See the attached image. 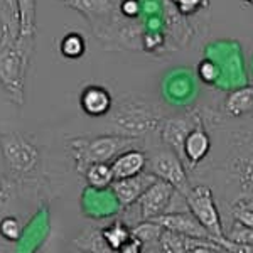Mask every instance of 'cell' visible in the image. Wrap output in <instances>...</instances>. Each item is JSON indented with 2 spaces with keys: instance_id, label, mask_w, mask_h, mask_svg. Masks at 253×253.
I'll return each mask as SVG.
<instances>
[{
  "instance_id": "obj_6",
  "label": "cell",
  "mask_w": 253,
  "mask_h": 253,
  "mask_svg": "<svg viewBox=\"0 0 253 253\" xmlns=\"http://www.w3.org/2000/svg\"><path fill=\"white\" fill-rule=\"evenodd\" d=\"M2 150L5 161L9 162L10 169L14 172L26 174L31 172L38 164L39 154L34 145L26 142L19 135H7L2 142Z\"/></svg>"
},
{
  "instance_id": "obj_28",
  "label": "cell",
  "mask_w": 253,
  "mask_h": 253,
  "mask_svg": "<svg viewBox=\"0 0 253 253\" xmlns=\"http://www.w3.org/2000/svg\"><path fill=\"white\" fill-rule=\"evenodd\" d=\"M243 2H247V3H252V5H253V0H243Z\"/></svg>"
},
{
  "instance_id": "obj_14",
  "label": "cell",
  "mask_w": 253,
  "mask_h": 253,
  "mask_svg": "<svg viewBox=\"0 0 253 253\" xmlns=\"http://www.w3.org/2000/svg\"><path fill=\"white\" fill-rule=\"evenodd\" d=\"M68 7L81 12L88 19L95 15H110L113 14L112 0H63Z\"/></svg>"
},
{
  "instance_id": "obj_1",
  "label": "cell",
  "mask_w": 253,
  "mask_h": 253,
  "mask_svg": "<svg viewBox=\"0 0 253 253\" xmlns=\"http://www.w3.org/2000/svg\"><path fill=\"white\" fill-rule=\"evenodd\" d=\"M137 142L133 137L125 135H105L91 138V140H73L71 149L75 154L78 169L83 170L88 166L96 164V162H110L113 161L118 154L124 150L132 149V145Z\"/></svg>"
},
{
  "instance_id": "obj_17",
  "label": "cell",
  "mask_w": 253,
  "mask_h": 253,
  "mask_svg": "<svg viewBox=\"0 0 253 253\" xmlns=\"http://www.w3.org/2000/svg\"><path fill=\"white\" fill-rule=\"evenodd\" d=\"M19 58V52L14 47H3V44L0 46V75H2V78L5 81H10L12 75H15L20 69Z\"/></svg>"
},
{
  "instance_id": "obj_13",
  "label": "cell",
  "mask_w": 253,
  "mask_h": 253,
  "mask_svg": "<svg viewBox=\"0 0 253 253\" xmlns=\"http://www.w3.org/2000/svg\"><path fill=\"white\" fill-rule=\"evenodd\" d=\"M224 110L231 117H242L253 110V88L245 86L230 93L224 101Z\"/></svg>"
},
{
  "instance_id": "obj_16",
  "label": "cell",
  "mask_w": 253,
  "mask_h": 253,
  "mask_svg": "<svg viewBox=\"0 0 253 253\" xmlns=\"http://www.w3.org/2000/svg\"><path fill=\"white\" fill-rule=\"evenodd\" d=\"M84 175H86L88 184L95 189H105L113 182V172L112 166L108 162H96L84 169Z\"/></svg>"
},
{
  "instance_id": "obj_2",
  "label": "cell",
  "mask_w": 253,
  "mask_h": 253,
  "mask_svg": "<svg viewBox=\"0 0 253 253\" xmlns=\"http://www.w3.org/2000/svg\"><path fill=\"white\" fill-rule=\"evenodd\" d=\"M110 124L118 132V135L138 138L157 128L161 124V117L144 103L126 101L112 113Z\"/></svg>"
},
{
  "instance_id": "obj_8",
  "label": "cell",
  "mask_w": 253,
  "mask_h": 253,
  "mask_svg": "<svg viewBox=\"0 0 253 253\" xmlns=\"http://www.w3.org/2000/svg\"><path fill=\"white\" fill-rule=\"evenodd\" d=\"M156 175L149 170H144V172L132 175V177H126V179H118V181H113L112 189L115 193L117 201L120 203V206L128 208L132 205H135L137 199L140 198L142 193L156 181Z\"/></svg>"
},
{
  "instance_id": "obj_3",
  "label": "cell",
  "mask_w": 253,
  "mask_h": 253,
  "mask_svg": "<svg viewBox=\"0 0 253 253\" xmlns=\"http://www.w3.org/2000/svg\"><path fill=\"white\" fill-rule=\"evenodd\" d=\"M184 201L187 210L191 211V214L198 219L203 228H206V231L213 236L214 242L218 238H223L224 231L221 216H219V211L216 208L211 187L205 184L189 187L187 193L184 194Z\"/></svg>"
},
{
  "instance_id": "obj_10",
  "label": "cell",
  "mask_w": 253,
  "mask_h": 253,
  "mask_svg": "<svg viewBox=\"0 0 253 253\" xmlns=\"http://www.w3.org/2000/svg\"><path fill=\"white\" fill-rule=\"evenodd\" d=\"M211 149V138L208 132L203 128L201 124H196L191 132L187 133L184 147H182V154H184V161L191 167H196L199 162L210 154Z\"/></svg>"
},
{
  "instance_id": "obj_7",
  "label": "cell",
  "mask_w": 253,
  "mask_h": 253,
  "mask_svg": "<svg viewBox=\"0 0 253 253\" xmlns=\"http://www.w3.org/2000/svg\"><path fill=\"white\" fill-rule=\"evenodd\" d=\"M150 221L161 224L164 230L172 231V233L189 236V238H199V240H213L214 238L206 231V228H203L199 224L198 219L191 214V211H167L164 214H159L156 218H152Z\"/></svg>"
},
{
  "instance_id": "obj_11",
  "label": "cell",
  "mask_w": 253,
  "mask_h": 253,
  "mask_svg": "<svg viewBox=\"0 0 253 253\" xmlns=\"http://www.w3.org/2000/svg\"><path fill=\"white\" fill-rule=\"evenodd\" d=\"M110 166H112L113 181L126 179V177H132V175L144 172L147 167V156L142 150L128 149V150H124L122 154H118Z\"/></svg>"
},
{
  "instance_id": "obj_26",
  "label": "cell",
  "mask_w": 253,
  "mask_h": 253,
  "mask_svg": "<svg viewBox=\"0 0 253 253\" xmlns=\"http://www.w3.org/2000/svg\"><path fill=\"white\" fill-rule=\"evenodd\" d=\"M120 10L126 17H135L140 12V2L138 0H124L120 5Z\"/></svg>"
},
{
  "instance_id": "obj_22",
  "label": "cell",
  "mask_w": 253,
  "mask_h": 253,
  "mask_svg": "<svg viewBox=\"0 0 253 253\" xmlns=\"http://www.w3.org/2000/svg\"><path fill=\"white\" fill-rule=\"evenodd\" d=\"M228 240L236 243H247V245H253V228H247L242 226L238 223H233L231 226V231L226 236Z\"/></svg>"
},
{
  "instance_id": "obj_4",
  "label": "cell",
  "mask_w": 253,
  "mask_h": 253,
  "mask_svg": "<svg viewBox=\"0 0 253 253\" xmlns=\"http://www.w3.org/2000/svg\"><path fill=\"white\" fill-rule=\"evenodd\" d=\"M147 167H149V172H152L157 179L169 182L182 196L191 187L184 164L172 150H162V152L154 154L150 159H147Z\"/></svg>"
},
{
  "instance_id": "obj_23",
  "label": "cell",
  "mask_w": 253,
  "mask_h": 253,
  "mask_svg": "<svg viewBox=\"0 0 253 253\" xmlns=\"http://www.w3.org/2000/svg\"><path fill=\"white\" fill-rule=\"evenodd\" d=\"M210 0H172V3L179 9L182 15H191L196 14L198 10L208 7Z\"/></svg>"
},
{
  "instance_id": "obj_27",
  "label": "cell",
  "mask_w": 253,
  "mask_h": 253,
  "mask_svg": "<svg viewBox=\"0 0 253 253\" xmlns=\"http://www.w3.org/2000/svg\"><path fill=\"white\" fill-rule=\"evenodd\" d=\"M211 253H231V252L224 250L223 247H218V248H213V250H211Z\"/></svg>"
},
{
  "instance_id": "obj_18",
  "label": "cell",
  "mask_w": 253,
  "mask_h": 253,
  "mask_svg": "<svg viewBox=\"0 0 253 253\" xmlns=\"http://www.w3.org/2000/svg\"><path fill=\"white\" fill-rule=\"evenodd\" d=\"M101 235H103L105 242L110 245V248H113L115 252L130 238V236H132L130 228L122 221H115V223L110 224V226L103 228V230H101Z\"/></svg>"
},
{
  "instance_id": "obj_29",
  "label": "cell",
  "mask_w": 253,
  "mask_h": 253,
  "mask_svg": "<svg viewBox=\"0 0 253 253\" xmlns=\"http://www.w3.org/2000/svg\"><path fill=\"white\" fill-rule=\"evenodd\" d=\"M0 191H2V184H0Z\"/></svg>"
},
{
  "instance_id": "obj_5",
  "label": "cell",
  "mask_w": 253,
  "mask_h": 253,
  "mask_svg": "<svg viewBox=\"0 0 253 253\" xmlns=\"http://www.w3.org/2000/svg\"><path fill=\"white\" fill-rule=\"evenodd\" d=\"M175 193L177 191L169 182L162 181V179H156L137 199L140 218L145 221V219H152L159 214L167 213Z\"/></svg>"
},
{
  "instance_id": "obj_12",
  "label": "cell",
  "mask_w": 253,
  "mask_h": 253,
  "mask_svg": "<svg viewBox=\"0 0 253 253\" xmlns=\"http://www.w3.org/2000/svg\"><path fill=\"white\" fill-rule=\"evenodd\" d=\"M83 112L89 117H103L112 110V95L107 88L89 84L83 89L80 98Z\"/></svg>"
},
{
  "instance_id": "obj_21",
  "label": "cell",
  "mask_w": 253,
  "mask_h": 253,
  "mask_svg": "<svg viewBox=\"0 0 253 253\" xmlns=\"http://www.w3.org/2000/svg\"><path fill=\"white\" fill-rule=\"evenodd\" d=\"M0 235L9 240V242H17L20 236V224L17 219L12 218V216L3 218L0 221Z\"/></svg>"
},
{
  "instance_id": "obj_20",
  "label": "cell",
  "mask_w": 253,
  "mask_h": 253,
  "mask_svg": "<svg viewBox=\"0 0 253 253\" xmlns=\"http://www.w3.org/2000/svg\"><path fill=\"white\" fill-rule=\"evenodd\" d=\"M86 51V44L84 39L81 38L78 32H71L61 42V52H63L66 58L71 59H78L80 56H83V52Z\"/></svg>"
},
{
  "instance_id": "obj_24",
  "label": "cell",
  "mask_w": 253,
  "mask_h": 253,
  "mask_svg": "<svg viewBox=\"0 0 253 253\" xmlns=\"http://www.w3.org/2000/svg\"><path fill=\"white\" fill-rule=\"evenodd\" d=\"M216 243L221 245L224 250H228V252H231V253H253V245L231 242V240H228L226 236H223V238H218V240H216Z\"/></svg>"
},
{
  "instance_id": "obj_25",
  "label": "cell",
  "mask_w": 253,
  "mask_h": 253,
  "mask_svg": "<svg viewBox=\"0 0 253 253\" xmlns=\"http://www.w3.org/2000/svg\"><path fill=\"white\" fill-rule=\"evenodd\" d=\"M142 250H144V243L138 238H135V236H130V238L118 248L117 253H144Z\"/></svg>"
},
{
  "instance_id": "obj_19",
  "label": "cell",
  "mask_w": 253,
  "mask_h": 253,
  "mask_svg": "<svg viewBox=\"0 0 253 253\" xmlns=\"http://www.w3.org/2000/svg\"><path fill=\"white\" fill-rule=\"evenodd\" d=\"M162 231H164V228H162L161 224L150 221V219H145V221H142L140 224H137L135 228H132V230H130V233H132V236H135V238H138L142 243L145 245V243L159 242Z\"/></svg>"
},
{
  "instance_id": "obj_15",
  "label": "cell",
  "mask_w": 253,
  "mask_h": 253,
  "mask_svg": "<svg viewBox=\"0 0 253 253\" xmlns=\"http://www.w3.org/2000/svg\"><path fill=\"white\" fill-rule=\"evenodd\" d=\"M75 245L83 252L88 253H117L113 248H110V245L105 242L101 230H89L84 235H81L80 238L75 240Z\"/></svg>"
},
{
  "instance_id": "obj_9",
  "label": "cell",
  "mask_w": 253,
  "mask_h": 253,
  "mask_svg": "<svg viewBox=\"0 0 253 253\" xmlns=\"http://www.w3.org/2000/svg\"><path fill=\"white\" fill-rule=\"evenodd\" d=\"M194 125L196 124H193L189 118H170V120L162 122V128H161L162 140H164V144L169 145V149L181 161H184V154H182L184 140Z\"/></svg>"
}]
</instances>
